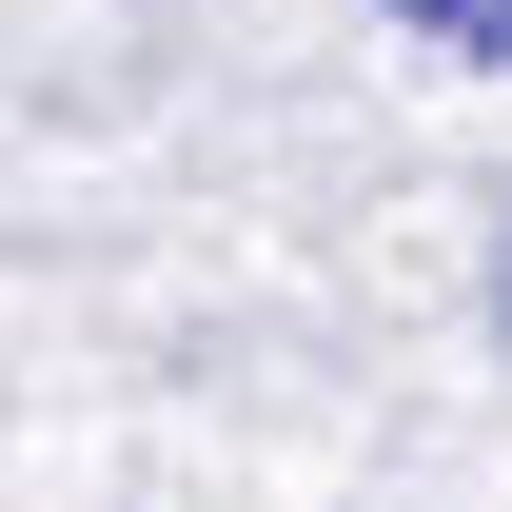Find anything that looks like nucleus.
Listing matches in <instances>:
<instances>
[{
  "mask_svg": "<svg viewBox=\"0 0 512 512\" xmlns=\"http://www.w3.org/2000/svg\"><path fill=\"white\" fill-rule=\"evenodd\" d=\"M414 20H434L453 60H512V0H414Z\"/></svg>",
  "mask_w": 512,
  "mask_h": 512,
  "instance_id": "1",
  "label": "nucleus"
}]
</instances>
